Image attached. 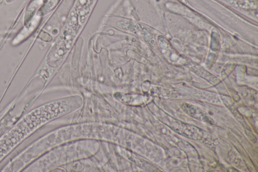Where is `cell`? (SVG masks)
I'll return each instance as SVG.
<instances>
[{
    "instance_id": "obj_1",
    "label": "cell",
    "mask_w": 258,
    "mask_h": 172,
    "mask_svg": "<svg viewBox=\"0 0 258 172\" xmlns=\"http://www.w3.org/2000/svg\"><path fill=\"white\" fill-rule=\"evenodd\" d=\"M55 102L33 109L0 138V161L24 139L56 115Z\"/></svg>"
},
{
    "instance_id": "obj_2",
    "label": "cell",
    "mask_w": 258,
    "mask_h": 172,
    "mask_svg": "<svg viewBox=\"0 0 258 172\" xmlns=\"http://www.w3.org/2000/svg\"><path fill=\"white\" fill-rule=\"evenodd\" d=\"M7 1L8 2H9L12 1L13 0H7Z\"/></svg>"
}]
</instances>
